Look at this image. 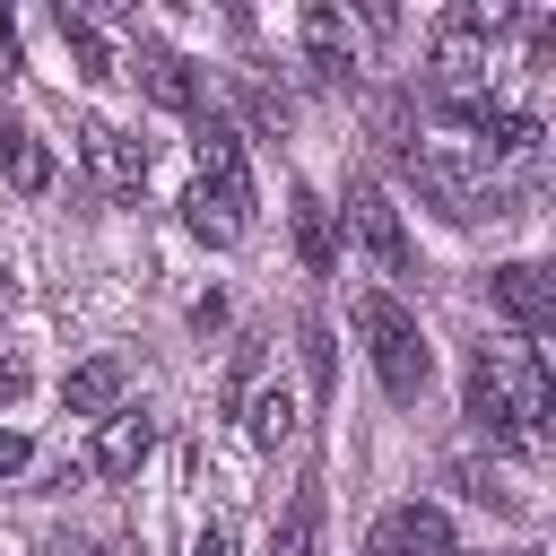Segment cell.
Here are the masks:
<instances>
[{"label": "cell", "instance_id": "cell-19", "mask_svg": "<svg viewBox=\"0 0 556 556\" xmlns=\"http://www.w3.org/2000/svg\"><path fill=\"white\" fill-rule=\"evenodd\" d=\"M304 374H313V391H330V330L321 321H304Z\"/></svg>", "mask_w": 556, "mask_h": 556}, {"label": "cell", "instance_id": "cell-3", "mask_svg": "<svg viewBox=\"0 0 556 556\" xmlns=\"http://www.w3.org/2000/svg\"><path fill=\"white\" fill-rule=\"evenodd\" d=\"M408 182H417L452 226L513 217V191H495V182H486V156H478V148H408Z\"/></svg>", "mask_w": 556, "mask_h": 556}, {"label": "cell", "instance_id": "cell-1", "mask_svg": "<svg viewBox=\"0 0 556 556\" xmlns=\"http://www.w3.org/2000/svg\"><path fill=\"white\" fill-rule=\"evenodd\" d=\"M469 417H478L495 443L539 452V443H547V426H556L547 356H539V348H478V356H469Z\"/></svg>", "mask_w": 556, "mask_h": 556}, {"label": "cell", "instance_id": "cell-9", "mask_svg": "<svg viewBox=\"0 0 556 556\" xmlns=\"http://www.w3.org/2000/svg\"><path fill=\"white\" fill-rule=\"evenodd\" d=\"M374 556H460L452 547V521L434 504H400L382 530H374Z\"/></svg>", "mask_w": 556, "mask_h": 556}, {"label": "cell", "instance_id": "cell-23", "mask_svg": "<svg viewBox=\"0 0 556 556\" xmlns=\"http://www.w3.org/2000/svg\"><path fill=\"white\" fill-rule=\"evenodd\" d=\"M61 556H96V547H61Z\"/></svg>", "mask_w": 556, "mask_h": 556}, {"label": "cell", "instance_id": "cell-15", "mask_svg": "<svg viewBox=\"0 0 556 556\" xmlns=\"http://www.w3.org/2000/svg\"><path fill=\"white\" fill-rule=\"evenodd\" d=\"M287 208H295V261H304L313 278H330V261H339V243H330V208H321L313 191H295Z\"/></svg>", "mask_w": 556, "mask_h": 556}, {"label": "cell", "instance_id": "cell-2", "mask_svg": "<svg viewBox=\"0 0 556 556\" xmlns=\"http://www.w3.org/2000/svg\"><path fill=\"white\" fill-rule=\"evenodd\" d=\"M356 330H365V356H374V374H382L391 400H417L434 382V348H426V330H417V313L400 295H382V287L356 295Z\"/></svg>", "mask_w": 556, "mask_h": 556}, {"label": "cell", "instance_id": "cell-14", "mask_svg": "<svg viewBox=\"0 0 556 556\" xmlns=\"http://www.w3.org/2000/svg\"><path fill=\"white\" fill-rule=\"evenodd\" d=\"M0 165H9V182L35 200V191H52V156H43V139L26 130V122H9L0 130Z\"/></svg>", "mask_w": 556, "mask_h": 556}, {"label": "cell", "instance_id": "cell-10", "mask_svg": "<svg viewBox=\"0 0 556 556\" xmlns=\"http://www.w3.org/2000/svg\"><path fill=\"white\" fill-rule=\"evenodd\" d=\"M122 391H130V365H122V356H87V365H70V382H61L70 417H96V426L122 408Z\"/></svg>", "mask_w": 556, "mask_h": 556}, {"label": "cell", "instance_id": "cell-16", "mask_svg": "<svg viewBox=\"0 0 556 556\" xmlns=\"http://www.w3.org/2000/svg\"><path fill=\"white\" fill-rule=\"evenodd\" d=\"M243 434H252L261 452H278V443L295 434V391H287V382H269V391H252V400H243Z\"/></svg>", "mask_w": 556, "mask_h": 556}, {"label": "cell", "instance_id": "cell-12", "mask_svg": "<svg viewBox=\"0 0 556 556\" xmlns=\"http://www.w3.org/2000/svg\"><path fill=\"white\" fill-rule=\"evenodd\" d=\"M304 52H313V78H330V87H339V78L356 70V43H348V17H339L330 0H313V9H304Z\"/></svg>", "mask_w": 556, "mask_h": 556}, {"label": "cell", "instance_id": "cell-7", "mask_svg": "<svg viewBox=\"0 0 556 556\" xmlns=\"http://www.w3.org/2000/svg\"><path fill=\"white\" fill-rule=\"evenodd\" d=\"M78 156H87V174H96L104 191H139V182H148V148L122 139L113 122H78Z\"/></svg>", "mask_w": 556, "mask_h": 556}, {"label": "cell", "instance_id": "cell-21", "mask_svg": "<svg viewBox=\"0 0 556 556\" xmlns=\"http://www.w3.org/2000/svg\"><path fill=\"white\" fill-rule=\"evenodd\" d=\"M17 391H26V365H17V356H0V400H17Z\"/></svg>", "mask_w": 556, "mask_h": 556}, {"label": "cell", "instance_id": "cell-17", "mask_svg": "<svg viewBox=\"0 0 556 556\" xmlns=\"http://www.w3.org/2000/svg\"><path fill=\"white\" fill-rule=\"evenodd\" d=\"M269 556H321V486H295V504H287Z\"/></svg>", "mask_w": 556, "mask_h": 556}, {"label": "cell", "instance_id": "cell-20", "mask_svg": "<svg viewBox=\"0 0 556 556\" xmlns=\"http://www.w3.org/2000/svg\"><path fill=\"white\" fill-rule=\"evenodd\" d=\"M26 452H35V443H26L17 426H0V478H17V469H26Z\"/></svg>", "mask_w": 556, "mask_h": 556}, {"label": "cell", "instance_id": "cell-22", "mask_svg": "<svg viewBox=\"0 0 556 556\" xmlns=\"http://www.w3.org/2000/svg\"><path fill=\"white\" fill-rule=\"evenodd\" d=\"M191 556H235V547H226V530H217V521H208V530H200V539H191Z\"/></svg>", "mask_w": 556, "mask_h": 556}, {"label": "cell", "instance_id": "cell-24", "mask_svg": "<svg viewBox=\"0 0 556 556\" xmlns=\"http://www.w3.org/2000/svg\"><path fill=\"white\" fill-rule=\"evenodd\" d=\"M504 556H530V547H504Z\"/></svg>", "mask_w": 556, "mask_h": 556}, {"label": "cell", "instance_id": "cell-4", "mask_svg": "<svg viewBox=\"0 0 556 556\" xmlns=\"http://www.w3.org/2000/svg\"><path fill=\"white\" fill-rule=\"evenodd\" d=\"M200 191L235 217V226H252V165H243V130L226 122V113H200Z\"/></svg>", "mask_w": 556, "mask_h": 556}, {"label": "cell", "instance_id": "cell-13", "mask_svg": "<svg viewBox=\"0 0 556 556\" xmlns=\"http://www.w3.org/2000/svg\"><path fill=\"white\" fill-rule=\"evenodd\" d=\"M52 26H61V43H70V61H78V78H87V87H104V78H113V43L96 35V17L61 0V9H52Z\"/></svg>", "mask_w": 556, "mask_h": 556}, {"label": "cell", "instance_id": "cell-8", "mask_svg": "<svg viewBox=\"0 0 556 556\" xmlns=\"http://www.w3.org/2000/svg\"><path fill=\"white\" fill-rule=\"evenodd\" d=\"M156 452V426L139 417V408H113L104 426H96V452H87V469L96 478H139V460Z\"/></svg>", "mask_w": 556, "mask_h": 556}, {"label": "cell", "instance_id": "cell-6", "mask_svg": "<svg viewBox=\"0 0 556 556\" xmlns=\"http://www.w3.org/2000/svg\"><path fill=\"white\" fill-rule=\"evenodd\" d=\"M486 295H495L530 339H547V330H556V278H547L539 261H504V269L486 278Z\"/></svg>", "mask_w": 556, "mask_h": 556}, {"label": "cell", "instance_id": "cell-18", "mask_svg": "<svg viewBox=\"0 0 556 556\" xmlns=\"http://www.w3.org/2000/svg\"><path fill=\"white\" fill-rule=\"evenodd\" d=\"M182 226H191L200 243H217V252H226V243H243V226H235V217H226L208 191H191V200H182Z\"/></svg>", "mask_w": 556, "mask_h": 556}, {"label": "cell", "instance_id": "cell-5", "mask_svg": "<svg viewBox=\"0 0 556 556\" xmlns=\"http://www.w3.org/2000/svg\"><path fill=\"white\" fill-rule=\"evenodd\" d=\"M348 226H356V243L374 252L382 278H408V235H400V208H391L382 182H348Z\"/></svg>", "mask_w": 556, "mask_h": 556}, {"label": "cell", "instance_id": "cell-11", "mask_svg": "<svg viewBox=\"0 0 556 556\" xmlns=\"http://www.w3.org/2000/svg\"><path fill=\"white\" fill-rule=\"evenodd\" d=\"M139 87H148L165 113H200V78H191V61H182L174 43H139Z\"/></svg>", "mask_w": 556, "mask_h": 556}]
</instances>
